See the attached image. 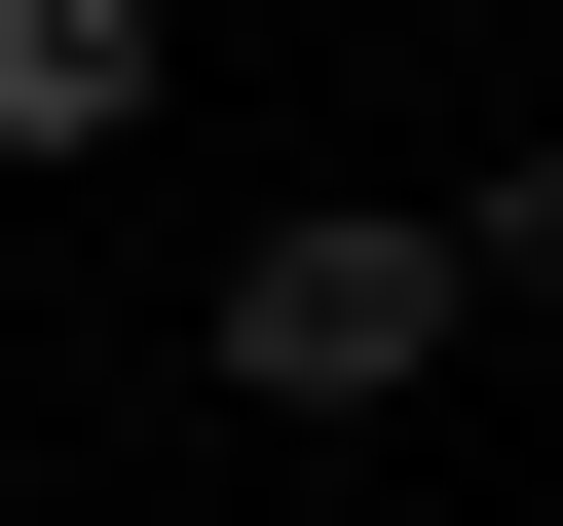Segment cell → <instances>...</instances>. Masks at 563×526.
I'll use <instances>...</instances> for the list:
<instances>
[{
    "label": "cell",
    "mask_w": 563,
    "mask_h": 526,
    "mask_svg": "<svg viewBox=\"0 0 563 526\" xmlns=\"http://www.w3.org/2000/svg\"><path fill=\"white\" fill-rule=\"evenodd\" d=\"M225 414H413L451 339H488V263H451V188H301V226H225Z\"/></svg>",
    "instance_id": "6da1fadb"
},
{
    "label": "cell",
    "mask_w": 563,
    "mask_h": 526,
    "mask_svg": "<svg viewBox=\"0 0 563 526\" xmlns=\"http://www.w3.org/2000/svg\"><path fill=\"white\" fill-rule=\"evenodd\" d=\"M151 151V0H0V188H113Z\"/></svg>",
    "instance_id": "7a4b0ae2"
},
{
    "label": "cell",
    "mask_w": 563,
    "mask_h": 526,
    "mask_svg": "<svg viewBox=\"0 0 563 526\" xmlns=\"http://www.w3.org/2000/svg\"><path fill=\"white\" fill-rule=\"evenodd\" d=\"M451 263H488V302H563V113H526V151L451 188Z\"/></svg>",
    "instance_id": "3957f363"
}]
</instances>
